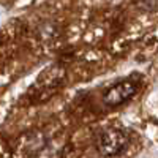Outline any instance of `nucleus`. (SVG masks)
<instances>
[{
	"instance_id": "f257e3e1",
	"label": "nucleus",
	"mask_w": 158,
	"mask_h": 158,
	"mask_svg": "<svg viewBox=\"0 0 158 158\" xmlns=\"http://www.w3.org/2000/svg\"><path fill=\"white\" fill-rule=\"evenodd\" d=\"M130 142V135L125 130H108L97 139V150L101 156H115L122 153Z\"/></svg>"
},
{
	"instance_id": "f03ea898",
	"label": "nucleus",
	"mask_w": 158,
	"mask_h": 158,
	"mask_svg": "<svg viewBox=\"0 0 158 158\" xmlns=\"http://www.w3.org/2000/svg\"><path fill=\"white\" fill-rule=\"evenodd\" d=\"M136 92H138V82L127 79V81H122V82L112 85L111 89H108V92L103 97V101L106 106L115 108V106H120V104L127 103L131 97H135Z\"/></svg>"
}]
</instances>
